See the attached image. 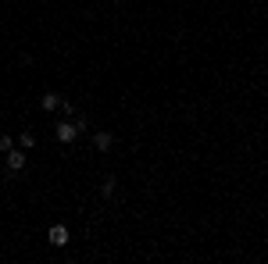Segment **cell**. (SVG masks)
<instances>
[{
  "instance_id": "1",
  "label": "cell",
  "mask_w": 268,
  "mask_h": 264,
  "mask_svg": "<svg viewBox=\"0 0 268 264\" xmlns=\"http://www.w3.org/2000/svg\"><path fill=\"white\" fill-rule=\"evenodd\" d=\"M47 239H50V246H68V239H72V236H68V225H61V221L50 225V229H47Z\"/></svg>"
},
{
  "instance_id": "2",
  "label": "cell",
  "mask_w": 268,
  "mask_h": 264,
  "mask_svg": "<svg viewBox=\"0 0 268 264\" xmlns=\"http://www.w3.org/2000/svg\"><path fill=\"white\" fill-rule=\"evenodd\" d=\"M25 164H29V150L11 146V150H8V168H11V171H22Z\"/></svg>"
},
{
  "instance_id": "3",
  "label": "cell",
  "mask_w": 268,
  "mask_h": 264,
  "mask_svg": "<svg viewBox=\"0 0 268 264\" xmlns=\"http://www.w3.org/2000/svg\"><path fill=\"white\" fill-rule=\"evenodd\" d=\"M75 136H79V129H75V122H57V139H61V143H72Z\"/></svg>"
},
{
  "instance_id": "4",
  "label": "cell",
  "mask_w": 268,
  "mask_h": 264,
  "mask_svg": "<svg viewBox=\"0 0 268 264\" xmlns=\"http://www.w3.org/2000/svg\"><path fill=\"white\" fill-rule=\"evenodd\" d=\"M111 143H114L111 132H97V136H93V150H100V154H104V150H111Z\"/></svg>"
},
{
  "instance_id": "5",
  "label": "cell",
  "mask_w": 268,
  "mask_h": 264,
  "mask_svg": "<svg viewBox=\"0 0 268 264\" xmlns=\"http://www.w3.org/2000/svg\"><path fill=\"white\" fill-rule=\"evenodd\" d=\"M61 100H64V97H57V93H43V97H40V107H43V111H57Z\"/></svg>"
},
{
  "instance_id": "6",
  "label": "cell",
  "mask_w": 268,
  "mask_h": 264,
  "mask_svg": "<svg viewBox=\"0 0 268 264\" xmlns=\"http://www.w3.org/2000/svg\"><path fill=\"white\" fill-rule=\"evenodd\" d=\"M114 190H118V182H114V175L100 182V197H104V200H111V197H114Z\"/></svg>"
},
{
  "instance_id": "7",
  "label": "cell",
  "mask_w": 268,
  "mask_h": 264,
  "mask_svg": "<svg viewBox=\"0 0 268 264\" xmlns=\"http://www.w3.org/2000/svg\"><path fill=\"white\" fill-rule=\"evenodd\" d=\"M18 143H22V150H32V146H36V136H32V132H22Z\"/></svg>"
},
{
  "instance_id": "8",
  "label": "cell",
  "mask_w": 268,
  "mask_h": 264,
  "mask_svg": "<svg viewBox=\"0 0 268 264\" xmlns=\"http://www.w3.org/2000/svg\"><path fill=\"white\" fill-rule=\"evenodd\" d=\"M11 146H15V139H11V136H0V150H4V154H8Z\"/></svg>"
},
{
  "instance_id": "9",
  "label": "cell",
  "mask_w": 268,
  "mask_h": 264,
  "mask_svg": "<svg viewBox=\"0 0 268 264\" xmlns=\"http://www.w3.org/2000/svg\"><path fill=\"white\" fill-rule=\"evenodd\" d=\"M61 111H64V115L72 118V115H75V104H72V100H61Z\"/></svg>"
}]
</instances>
